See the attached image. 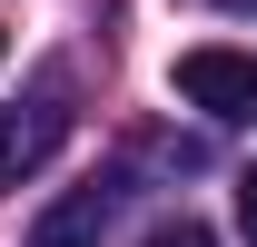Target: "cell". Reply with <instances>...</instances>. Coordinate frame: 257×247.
Returning a JSON list of instances; mask_svg holds the SVG:
<instances>
[{
    "mask_svg": "<svg viewBox=\"0 0 257 247\" xmlns=\"http://www.w3.org/2000/svg\"><path fill=\"white\" fill-rule=\"evenodd\" d=\"M178 99L188 109H208V119H257V50H227V40H208V50H178Z\"/></svg>",
    "mask_w": 257,
    "mask_h": 247,
    "instance_id": "1",
    "label": "cell"
},
{
    "mask_svg": "<svg viewBox=\"0 0 257 247\" xmlns=\"http://www.w3.org/2000/svg\"><path fill=\"white\" fill-rule=\"evenodd\" d=\"M109 217H119V178H89V188H69V198H50L30 217V247H99Z\"/></svg>",
    "mask_w": 257,
    "mask_h": 247,
    "instance_id": "2",
    "label": "cell"
},
{
    "mask_svg": "<svg viewBox=\"0 0 257 247\" xmlns=\"http://www.w3.org/2000/svg\"><path fill=\"white\" fill-rule=\"evenodd\" d=\"M0 60H10V30H0Z\"/></svg>",
    "mask_w": 257,
    "mask_h": 247,
    "instance_id": "6",
    "label": "cell"
},
{
    "mask_svg": "<svg viewBox=\"0 0 257 247\" xmlns=\"http://www.w3.org/2000/svg\"><path fill=\"white\" fill-rule=\"evenodd\" d=\"M237 10H257V0H237Z\"/></svg>",
    "mask_w": 257,
    "mask_h": 247,
    "instance_id": "7",
    "label": "cell"
},
{
    "mask_svg": "<svg viewBox=\"0 0 257 247\" xmlns=\"http://www.w3.org/2000/svg\"><path fill=\"white\" fill-rule=\"evenodd\" d=\"M149 247H218V237H208V227H188V217H178V227H159V237H149Z\"/></svg>",
    "mask_w": 257,
    "mask_h": 247,
    "instance_id": "5",
    "label": "cell"
},
{
    "mask_svg": "<svg viewBox=\"0 0 257 247\" xmlns=\"http://www.w3.org/2000/svg\"><path fill=\"white\" fill-rule=\"evenodd\" d=\"M60 139H69V109H60V99L10 109V119H0V188H20L30 168H50V158H60Z\"/></svg>",
    "mask_w": 257,
    "mask_h": 247,
    "instance_id": "3",
    "label": "cell"
},
{
    "mask_svg": "<svg viewBox=\"0 0 257 247\" xmlns=\"http://www.w3.org/2000/svg\"><path fill=\"white\" fill-rule=\"evenodd\" d=\"M237 237L257 247V168H237Z\"/></svg>",
    "mask_w": 257,
    "mask_h": 247,
    "instance_id": "4",
    "label": "cell"
}]
</instances>
